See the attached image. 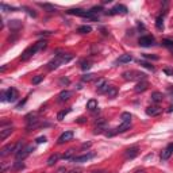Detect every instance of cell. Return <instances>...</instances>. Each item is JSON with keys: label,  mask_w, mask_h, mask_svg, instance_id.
Returning a JSON list of instances; mask_svg holds the SVG:
<instances>
[{"label": "cell", "mask_w": 173, "mask_h": 173, "mask_svg": "<svg viewBox=\"0 0 173 173\" xmlns=\"http://www.w3.org/2000/svg\"><path fill=\"white\" fill-rule=\"evenodd\" d=\"M72 60V56L71 54H58L54 60H51L50 62L48 64L49 71H53V69H57L60 65L65 64V62H69Z\"/></svg>", "instance_id": "obj_1"}, {"label": "cell", "mask_w": 173, "mask_h": 173, "mask_svg": "<svg viewBox=\"0 0 173 173\" xmlns=\"http://www.w3.org/2000/svg\"><path fill=\"white\" fill-rule=\"evenodd\" d=\"M123 79L125 80H130V81H142L146 79V74L142 73V72H137V71H127V72H123Z\"/></svg>", "instance_id": "obj_2"}, {"label": "cell", "mask_w": 173, "mask_h": 173, "mask_svg": "<svg viewBox=\"0 0 173 173\" xmlns=\"http://www.w3.org/2000/svg\"><path fill=\"white\" fill-rule=\"evenodd\" d=\"M131 128V122H123L120 126H118L116 128H114V130H108V131H106L104 134H106V137H114V135L116 134H122V133H126L127 130H130Z\"/></svg>", "instance_id": "obj_3"}, {"label": "cell", "mask_w": 173, "mask_h": 173, "mask_svg": "<svg viewBox=\"0 0 173 173\" xmlns=\"http://www.w3.org/2000/svg\"><path fill=\"white\" fill-rule=\"evenodd\" d=\"M19 97V93L15 88H10L7 89L6 92H1V102H10V103H14L16 99Z\"/></svg>", "instance_id": "obj_4"}, {"label": "cell", "mask_w": 173, "mask_h": 173, "mask_svg": "<svg viewBox=\"0 0 173 173\" xmlns=\"http://www.w3.org/2000/svg\"><path fill=\"white\" fill-rule=\"evenodd\" d=\"M69 15H76V16H83V18H91V19H96V16L93 15L91 11H85L81 8H72L68 11Z\"/></svg>", "instance_id": "obj_5"}, {"label": "cell", "mask_w": 173, "mask_h": 173, "mask_svg": "<svg viewBox=\"0 0 173 173\" xmlns=\"http://www.w3.org/2000/svg\"><path fill=\"white\" fill-rule=\"evenodd\" d=\"M31 151H34V146H26L22 151H19L18 154H15V157H16V160L18 161H23L25 158L29 157Z\"/></svg>", "instance_id": "obj_6"}, {"label": "cell", "mask_w": 173, "mask_h": 173, "mask_svg": "<svg viewBox=\"0 0 173 173\" xmlns=\"http://www.w3.org/2000/svg\"><path fill=\"white\" fill-rule=\"evenodd\" d=\"M37 51H38V50H37V46L35 45H34V46H30V48H27L22 53V56H20V60H22V61H27L30 57H32V56L35 54Z\"/></svg>", "instance_id": "obj_7"}, {"label": "cell", "mask_w": 173, "mask_h": 173, "mask_svg": "<svg viewBox=\"0 0 173 173\" xmlns=\"http://www.w3.org/2000/svg\"><path fill=\"white\" fill-rule=\"evenodd\" d=\"M138 43L143 48H149V46H153L154 45V38L151 35H145V37H141Z\"/></svg>", "instance_id": "obj_8"}, {"label": "cell", "mask_w": 173, "mask_h": 173, "mask_svg": "<svg viewBox=\"0 0 173 173\" xmlns=\"http://www.w3.org/2000/svg\"><path fill=\"white\" fill-rule=\"evenodd\" d=\"M127 7L123 6V4H116L114 8H111V10L108 11L110 15H116V14H127Z\"/></svg>", "instance_id": "obj_9"}, {"label": "cell", "mask_w": 173, "mask_h": 173, "mask_svg": "<svg viewBox=\"0 0 173 173\" xmlns=\"http://www.w3.org/2000/svg\"><path fill=\"white\" fill-rule=\"evenodd\" d=\"M162 112V108L160 106H149L146 108V115L149 116H158Z\"/></svg>", "instance_id": "obj_10"}, {"label": "cell", "mask_w": 173, "mask_h": 173, "mask_svg": "<svg viewBox=\"0 0 173 173\" xmlns=\"http://www.w3.org/2000/svg\"><path fill=\"white\" fill-rule=\"evenodd\" d=\"M73 135H74V133L73 131H65V133H62L61 135H60V138H58V142L57 143L58 145H62V143H65V142H68V141H71L72 138H73Z\"/></svg>", "instance_id": "obj_11"}, {"label": "cell", "mask_w": 173, "mask_h": 173, "mask_svg": "<svg viewBox=\"0 0 173 173\" xmlns=\"http://www.w3.org/2000/svg\"><path fill=\"white\" fill-rule=\"evenodd\" d=\"M15 145L16 143H8V145H6L1 150H0V157H7L8 154H11V153H14L15 151Z\"/></svg>", "instance_id": "obj_12"}, {"label": "cell", "mask_w": 173, "mask_h": 173, "mask_svg": "<svg viewBox=\"0 0 173 173\" xmlns=\"http://www.w3.org/2000/svg\"><path fill=\"white\" fill-rule=\"evenodd\" d=\"M138 153H139V149H138V146H133V148L127 149L125 153V157L127 158V160H133V158H135L138 156Z\"/></svg>", "instance_id": "obj_13"}, {"label": "cell", "mask_w": 173, "mask_h": 173, "mask_svg": "<svg viewBox=\"0 0 173 173\" xmlns=\"http://www.w3.org/2000/svg\"><path fill=\"white\" fill-rule=\"evenodd\" d=\"M148 88H149V83L146 80H142V81H139V83H137V85L134 86V91L137 93H142L148 89Z\"/></svg>", "instance_id": "obj_14"}, {"label": "cell", "mask_w": 173, "mask_h": 173, "mask_svg": "<svg viewBox=\"0 0 173 173\" xmlns=\"http://www.w3.org/2000/svg\"><path fill=\"white\" fill-rule=\"evenodd\" d=\"M95 157V154L93 153H88V154H83V156H79V157H73L72 160L74 161V162H85V161L91 160V158Z\"/></svg>", "instance_id": "obj_15"}, {"label": "cell", "mask_w": 173, "mask_h": 173, "mask_svg": "<svg viewBox=\"0 0 173 173\" xmlns=\"http://www.w3.org/2000/svg\"><path fill=\"white\" fill-rule=\"evenodd\" d=\"M72 96V92L71 91H61V92L58 93V102L62 103V102H66V100H69V97Z\"/></svg>", "instance_id": "obj_16"}, {"label": "cell", "mask_w": 173, "mask_h": 173, "mask_svg": "<svg viewBox=\"0 0 173 173\" xmlns=\"http://www.w3.org/2000/svg\"><path fill=\"white\" fill-rule=\"evenodd\" d=\"M133 61V57L130 54H122L120 57L116 60V64H128V62H131Z\"/></svg>", "instance_id": "obj_17"}, {"label": "cell", "mask_w": 173, "mask_h": 173, "mask_svg": "<svg viewBox=\"0 0 173 173\" xmlns=\"http://www.w3.org/2000/svg\"><path fill=\"white\" fill-rule=\"evenodd\" d=\"M14 131V128L11 127H7V128H1V130H0V139H1V141H4V139H6L7 137H8V135H11V133Z\"/></svg>", "instance_id": "obj_18"}, {"label": "cell", "mask_w": 173, "mask_h": 173, "mask_svg": "<svg viewBox=\"0 0 173 173\" xmlns=\"http://www.w3.org/2000/svg\"><path fill=\"white\" fill-rule=\"evenodd\" d=\"M151 102H154V103H161L162 102V99H164V95L161 92H158V91H156V92H153L151 93Z\"/></svg>", "instance_id": "obj_19"}, {"label": "cell", "mask_w": 173, "mask_h": 173, "mask_svg": "<svg viewBox=\"0 0 173 173\" xmlns=\"http://www.w3.org/2000/svg\"><path fill=\"white\" fill-rule=\"evenodd\" d=\"M91 31H92V27H91V26H86V25L80 26V27L77 29V32H79V34H89Z\"/></svg>", "instance_id": "obj_20"}, {"label": "cell", "mask_w": 173, "mask_h": 173, "mask_svg": "<svg viewBox=\"0 0 173 173\" xmlns=\"http://www.w3.org/2000/svg\"><path fill=\"white\" fill-rule=\"evenodd\" d=\"M86 108L89 110V111H96L97 110V102L95 99H91L89 102L86 103Z\"/></svg>", "instance_id": "obj_21"}, {"label": "cell", "mask_w": 173, "mask_h": 173, "mask_svg": "<svg viewBox=\"0 0 173 173\" xmlns=\"http://www.w3.org/2000/svg\"><path fill=\"white\" fill-rule=\"evenodd\" d=\"M170 156H172V151H170L169 149L167 148L165 150L161 151V156H160V157H161V161H167V160H169Z\"/></svg>", "instance_id": "obj_22"}, {"label": "cell", "mask_w": 173, "mask_h": 173, "mask_svg": "<svg viewBox=\"0 0 173 173\" xmlns=\"http://www.w3.org/2000/svg\"><path fill=\"white\" fill-rule=\"evenodd\" d=\"M116 95H118V88L116 86H110L108 92H107V96L110 97V99H114V97H116Z\"/></svg>", "instance_id": "obj_23"}, {"label": "cell", "mask_w": 173, "mask_h": 173, "mask_svg": "<svg viewBox=\"0 0 173 173\" xmlns=\"http://www.w3.org/2000/svg\"><path fill=\"white\" fill-rule=\"evenodd\" d=\"M58 160H60V154H51L50 157H49V160H48V165L49 167H53Z\"/></svg>", "instance_id": "obj_24"}, {"label": "cell", "mask_w": 173, "mask_h": 173, "mask_svg": "<svg viewBox=\"0 0 173 173\" xmlns=\"http://www.w3.org/2000/svg\"><path fill=\"white\" fill-rule=\"evenodd\" d=\"M22 27V22L20 20H10V29L12 30H18Z\"/></svg>", "instance_id": "obj_25"}, {"label": "cell", "mask_w": 173, "mask_h": 173, "mask_svg": "<svg viewBox=\"0 0 173 173\" xmlns=\"http://www.w3.org/2000/svg\"><path fill=\"white\" fill-rule=\"evenodd\" d=\"M71 111H72V108H68V110H62V111H60V112H58V115H57V119H58V120H62V119H64Z\"/></svg>", "instance_id": "obj_26"}, {"label": "cell", "mask_w": 173, "mask_h": 173, "mask_svg": "<svg viewBox=\"0 0 173 173\" xmlns=\"http://www.w3.org/2000/svg\"><path fill=\"white\" fill-rule=\"evenodd\" d=\"M25 148H26V146H25V142H23V141H19L18 143L15 145V151H14V154H18L19 151H22Z\"/></svg>", "instance_id": "obj_27"}, {"label": "cell", "mask_w": 173, "mask_h": 173, "mask_svg": "<svg viewBox=\"0 0 173 173\" xmlns=\"http://www.w3.org/2000/svg\"><path fill=\"white\" fill-rule=\"evenodd\" d=\"M156 27L157 30H164V18L162 16H158L156 19Z\"/></svg>", "instance_id": "obj_28"}, {"label": "cell", "mask_w": 173, "mask_h": 173, "mask_svg": "<svg viewBox=\"0 0 173 173\" xmlns=\"http://www.w3.org/2000/svg\"><path fill=\"white\" fill-rule=\"evenodd\" d=\"M106 128H107V123L103 122L102 125H99L96 128H95V131H93V133H95V134H100V133H103L104 130H106Z\"/></svg>", "instance_id": "obj_29"}, {"label": "cell", "mask_w": 173, "mask_h": 173, "mask_svg": "<svg viewBox=\"0 0 173 173\" xmlns=\"http://www.w3.org/2000/svg\"><path fill=\"white\" fill-rule=\"evenodd\" d=\"M120 119H122L123 122H131V114L130 112H123L122 115H120Z\"/></svg>", "instance_id": "obj_30"}, {"label": "cell", "mask_w": 173, "mask_h": 173, "mask_svg": "<svg viewBox=\"0 0 173 173\" xmlns=\"http://www.w3.org/2000/svg\"><path fill=\"white\" fill-rule=\"evenodd\" d=\"M162 46H165V48H169V49H173V39H162Z\"/></svg>", "instance_id": "obj_31"}, {"label": "cell", "mask_w": 173, "mask_h": 173, "mask_svg": "<svg viewBox=\"0 0 173 173\" xmlns=\"http://www.w3.org/2000/svg\"><path fill=\"white\" fill-rule=\"evenodd\" d=\"M106 84H107V81L104 80V79H97V80H96V88H97V91L102 89V88L106 85Z\"/></svg>", "instance_id": "obj_32"}, {"label": "cell", "mask_w": 173, "mask_h": 173, "mask_svg": "<svg viewBox=\"0 0 173 173\" xmlns=\"http://www.w3.org/2000/svg\"><path fill=\"white\" fill-rule=\"evenodd\" d=\"M46 45H48V43H46V41L45 39H43V41H39V42H37L35 43V46H37V50H43V49L46 48Z\"/></svg>", "instance_id": "obj_33"}, {"label": "cell", "mask_w": 173, "mask_h": 173, "mask_svg": "<svg viewBox=\"0 0 173 173\" xmlns=\"http://www.w3.org/2000/svg\"><path fill=\"white\" fill-rule=\"evenodd\" d=\"M74 154V150L73 149H69V150L66 151V153H64V156H62V158H64V160H71L72 158V156H73Z\"/></svg>", "instance_id": "obj_34"}, {"label": "cell", "mask_w": 173, "mask_h": 173, "mask_svg": "<svg viewBox=\"0 0 173 173\" xmlns=\"http://www.w3.org/2000/svg\"><path fill=\"white\" fill-rule=\"evenodd\" d=\"M39 6L42 7V8H45V10H48L49 12H56V8L51 4H39Z\"/></svg>", "instance_id": "obj_35"}, {"label": "cell", "mask_w": 173, "mask_h": 173, "mask_svg": "<svg viewBox=\"0 0 173 173\" xmlns=\"http://www.w3.org/2000/svg\"><path fill=\"white\" fill-rule=\"evenodd\" d=\"M42 80H43V76H42V74H37L35 77H32V84L37 85V84H39Z\"/></svg>", "instance_id": "obj_36"}, {"label": "cell", "mask_w": 173, "mask_h": 173, "mask_svg": "<svg viewBox=\"0 0 173 173\" xmlns=\"http://www.w3.org/2000/svg\"><path fill=\"white\" fill-rule=\"evenodd\" d=\"M139 65H141V66H143V68H148L149 71L154 72V66H153V65H150V64H149V62H145V61H139Z\"/></svg>", "instance_id": "obj_37"}, {"label": "cell", "mask_w": 173, "mask_h": 173, "mask_svg": "<svg viewBox=\"0 0 173 173\" xmlns=\"http://www.w3.org/2000/svg\"><path fill=\"white\" fill-rule=\"evenodd\" d=\"M93 77H95V74H92V73H88V74H84L83 77H81V80L83 81H91V80H93Z\"/></svg>", "instance_id": "obj_38"}, {"label": "cell", "mask_w": 173, "mask_h": 173, "mask_svg": "<svg viewBox=\"0 0 173 173\" xmlns=\"http://www.w3.org/2000/svg\"><path fill=\"white\" fill-rule=\"evenodd\" d=\"M23 168H25V164L20 162V161H18V162H15V165L12 167V169L14 170H20V169H23Z\"/></svg>", "instance_id": "obj_39"}, {"label": "cell", "mask_w": 173, "mask_h": 173, "mask_svg": "<svg viewBox=\"0 0 173 173\" xmlns=\"http://www.w3.org/2000/svg\"><path fill=\"white\" fill-rule=\"evenodd\" d=\"M91 66H92V64L88 61L81 62V69H83V71H88V69H91Z\"/></svg>", "instance_id": "obj_40"}, {"label": "cell", "mask_w": 173, "mask_h": 173, "mask_svg": "<svg viewBox=\"0 0 173 173\" xmlns=\"http://www.w3.org/2000/svg\"><path fill=\"white\" fill-rule=\"evenodd\" d=\"M22 8H23V10L27 11L30 16H32V18H37V12H35L34 10H31V8H29V7H22Z\"/></svg>", "instance_id": "obj_41"}, {"label": "cell", "mask_w": 173, "mask_h": 173, "mask_svg": "<svg viewBox=\"0 0 173 173\" xmlns=\"http://www.w3.org/2000/svg\"><path fill=\"white\" fill-rule=\"evenodd\" d=\"M145 58H148V60H153V61H158L160 57L158 56H154V54H143Z\"/></svg>", "instance_id": "obj_42"}, {"label": "cell", "mask_w": 173, "mask_h": 173, "mask_svg": "<svg viewBox=\"0 0 173 173\" xmlns=\"http://www.w3.org/2000/svg\"><path fill=\"white\" fill-rule=\"evenodd\" d=\"M1 10H8V11H16L18 8L16 7H11V6H7V4L1 3Z\"/></svg>", "instance_id": "obj_43"}, {"label": "cell", "mask_w": 173, "mask_h": 173, "mask_svg": "<svg viewBox=\"0 0 173 173\" xmlns=\"http://www.w3.org/2000/svg\"><path fill=\"white\" fill-rule=\"evenodd\" d=\"M110 86H111V85H108V83H107L106 85L103 86L102 89H99V91H97V92H99V93H107V92H108V89H110Z\"/></svg>", "instance_id": "obj_44"}, {"label": "cell", "mask_w": 173, "mask_h": 173, "mask_svg": "<svg viewBox=\"0 0 173 173\" xmlns=\"http://www.w3.org/2000/svg\"><path fill=\"white\" fill-rule=\"evenodd\" d=\"M103 10V8H102V7H92V8H91V12H92V14H96V12H99V11H102Z\"/></svg>", "instance_id": "obj_45"}, {"label": "cell", "mask_w": 173, "mask_h": 173, "mask_svg": "<svg viewBox=\"0 0 173 173\" xmlns=\"http://www.w3.org/2000/svg\"><path fill=\"white\" fill-rule=\"evenodd\" d=\"M46 142V137L43 135V137H38L37 138V143H45Z\"/></svg>", "instance_id": "obj_46"}, {"label": "cell", "mask_w": 173, "mask_h": 173, "mask_svg": "<svg viewBox=\"0 0 173 173\" xmlns=\"http://www.w3.org/2000/svg\"><path fill=\"white\" fill-rule=\"evenodd\" d=\"M68 84H69V80H68V79H61V80H60V85H68Z\"/></svg>", "instance_id": "obj_47"}, {"label": "cell", "mask_w": 173, "mask_h": 173, "mask_svg": "<svg viewBox=\"0 0 173 173\" xmlns=\"http://www.w3.org/2000/svg\"><path fill=\"white\" fill-rule=\"evenodd\" d=\"M77 123H85V118H83V116H80V118L77 119Z\"/></svg>", "instance_id": "obj_48"}, {"label": "cell", "mask_w": 173, "mask_h": 173, "mask_svg": "<svg viewBox=\"0 0 173 173\" xmlns=\"http://www.w3.org/2000/svg\"><path fill=\"white\" fill-rule=\"evenodd\" d=\"M164 72L167 74H170V76H173V71H170V69H164Z\"/></svg>", "instance_id": "obj_49"}, {"label": "cell", "mask_w": 173, "mask_h": 173, "mask_svg": "<svg viewBox=\"0 0 173 173\" xmlns=\"http://www.w3.org/2000/svg\"><path fill=\"white\" fill-rule=\"evenodd\" d=\"M26 102H27V99H25V100H23V102H20L19 104H18V106H16V108H20V107H22V106H23V104H25Z\"/></svg>", "instance_id": "obj_50"}, {"label": "cell", "mask_w": 173, "mask_h": 173, "mask_svg": "<svg viewBox=\"0 0 173 173\" xmlns=\"http://www.w3.org/2000/svg\"><path fill=\"white\" fill-rule=\"evenodd\" d=\"M89 146H91V143H89V142H88V143H84V145H83V149H85V148H89Z\"/></svg>", "instance_id": "obj_51"}, {"label": "cell", "mask_w": 173, "mask_h": 173, "mask_svg": "<svg viewBox=\"0 0 173 173\" xmlns=\"http://www.w3.org/2000/svg\"><path fill=\"white\" fill-rule=\"evenodd\" d=\"M134 173H145V169H138V170H135Z\"/></svg>", "instance_id": "obj_52"}, {"label": "cell", "mask_w": 173, "mask_h": 173, "mask_svg": "<svg viewBox=\"0 0 173 173\" xmlns=\"http://www.w3.org/2000/svg\"><path fill=\"white\" fill-rule=\"evenodd\" d=\"M168 149H169V150H170V151H172V153H173V143H170L169 146H168Z\"/></svg>", "instance_id": "obj_53"}, {"label": "cell", "mask_w": 173, "mask_h": 173, "mask_svg": "<svg viewBox=\"0 0 173 173\" xmlns=\"http://www.w3.org/2000/svg\"><path fill=\"white\" fill-rule=\"evenodd\" d=\"M172 111H173V106L169 107V110H168V112H172Z\"/></svg>", "instance_id": "obj_54"}, {"label": "cell", "mask_w": 173, "mask_h": 173, "mask_svg": "<svg viewBox=\"0 0 173 173\" xmlns=\"http://www.w3.org/2000/svg\"><path fill=\"white\" fill-rule=\"evenodd\" d=\"M92 173H103V170H95V172H92Z\"/></svg>", "instance_id": "obj_55"}]
</instances>
